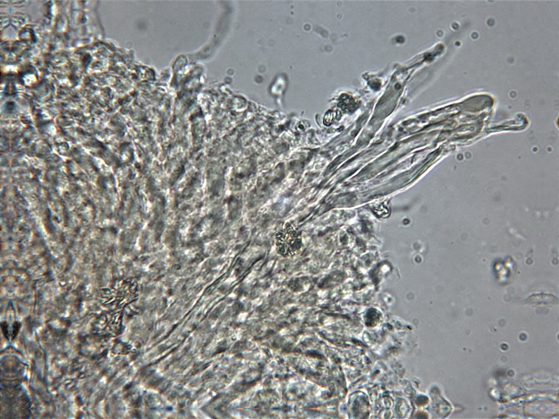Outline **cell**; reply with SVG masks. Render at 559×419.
Masks as SVG:
<instances>
[{
	"label": "cell",
	"mask_w": 559,
	"mask_h": 419,
	"mask_svg": "<svg viewBox=\"0 0 559 419\" xmlns=\"http://www.w3.org/2000/svg\"><path fill=\"white\" fill-rule=\"evenodd\" d=\"M275 240L277 252L284 257L294 256L302 246L300 232L289 223L277 233Z\"/></svg>",
	"instance_id": "cell-1"
}]
</instances>
